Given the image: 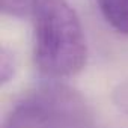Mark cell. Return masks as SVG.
<instances>
[{"instance_id":"cell-1","label":"cell","mask_w":128,"mask_h":128,"mask_svg":"<svg viewBox=\"0 0 128 128\" xmlns=\"http://www.w3.org/2000/svg\"><path fill=\"white\" fill-rule=\"evenodd\" d=\"M33 57L47 80L78 74L88 60V42L80 18L68 0H32Z\"/></svg>"},{"instance_id":"cell-2","label":"cell","mask_w":128,"mask_h":128,"mask_svg":"<svg viewBox=\"0 0 128 128\" xmlns=\"http://www.w3.org/2000/svg\"><path fill=\"white\" fill-rule=\"evenodd\" d=\"M2 128H94V113L80 92L48 80L15 102Z\"/></svg>"},{"instance_id":"cell-3","label":"cell","mask_w":128,"mask_h":128,"mask_svg":"<svg viewBox=\"0 0 128 128\" xmlns=\"http://www.w3.org/2000/svg\"><path fill=\"white\" fill-rule=\"evenodd\" d=\"M107 24L120 35H128V0H95Z\"/></svg>"},{"instance_id":"cell-4","label":"cell","mask_w":128,"mask_h":128,"mask_svg":"<svg viewBox=\"0 0 128 128\" xmlns=\"http://www.w3.org/2000/svg\"><path fill=\"white\" fill-rule=\"evenodd\" d=\"M0 9L8 17L24 18L32 12V0H0Z\"/></svg>"},{"instance_id":"cell-5","label":"cell","mask_w":128,"mask_h":128,"mask_svg":"<svg viewBox=\"0 0 128 128\" xmlns=\"http://www.w3.org/2000/svg\"><path fill=\"white\" fill-rule=\"evenodd\" d=\"M14 72H15V57L6 47H3L0 51V83H2V86L11 82Z\"/></svg>"}]
</instances>
